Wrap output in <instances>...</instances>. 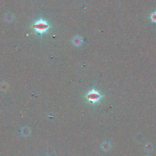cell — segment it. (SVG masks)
Wrapping results in <instances>:
<instances>
[{
    "instance_id": "1",
    "label": "cell",
    "mask_w": 156,
    "mask_h": 156,
    "mask_svg": "<svg viewBox=\"0 0 156 156\" xmlns=\"http://www.w3.org/2000/svg\"><path fill=\"white\" fill-rule=\"evenodd\" d=\"M33 28L37 33L42 34L46 33L48 30L50 26L47 22L40 20L35 23V24L33 25Z\"/></svg>"
},
{
    "instance_id": "2",
    "label": "cell",
    "mask_w": 156,
    "mask_h": 156,
    "mask_svg": "<svg viewBox=\"0 0 156 156\" xmlns=\"http://www.w3.org/2000/svg\"><path fill=\"white\" fill-rule=\"evenodd\" d=\"M101 98L102 96L100 95V93L95 89L90 91L86 95V98L87 99V100L93 104L98 102Z\"/></svg>"
},
{
    "instance_id": "3",
    "label": "cell",
    "mask_w": 156,
    "mask_h": 156,
    "mask_svg": "<svg viewBox=\"0 0 156 156\" xmlns=\"http://www.w3.org/2000/svg\"><path fill=\"white\" fill-rule=\"evenodd\" d=\"M72 42L75 46H79L82 43V39L79 37H75L73 38Z\"/></svg>"
},
{
    "instance_id": "4",
    "label": "cell",
    "mask_w": 156,
    "mask_h": 156,
    "mask_svg": "<svg viewBox=\"0 0 156 156\" xmlns=\"http://www.w3.org/2000/svg\"><path fill=\"white\" fill-rule=\"evenodd\" d=\"M22 133L24 135H28L30 133V130L28 127H24L22 129Z\"/></svg>"
},
{
    "instance_id": "5",
    "label": "cell",
    "mask_w": 156,
    "mask_h": 156,
    "mask_svg": "<svg viewBox=\"0 0 156 156\" xmlns=\"http://www.w3.org/2000/svg\"><path fill=\"white\" fill-rule=\"evenodd\" d=\"M151 19L153 23H156V12L152 14L151 16Z\"/></svg>"
}]
</instances>
